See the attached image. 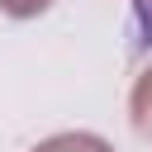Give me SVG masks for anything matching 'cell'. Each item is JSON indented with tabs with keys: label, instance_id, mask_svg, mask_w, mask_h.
I'll use <instances>...</instances> for the list:
<instances>
[{
	"label": "cell",
	"instance_id": "obj_2",
	"mask_svg": "<svg viewBox=\"0 0 152 152\" xmlns=\"http://www.w3.org/2000/svg\"><path fill=\"white\" fill-rule=\"evenodd\" d=\"M10 14H38V10H48L52 0H0Z\"/></svg>",
	"mask_w": 152,
	"mask_h": 152
},
{
	"label": "cell",
	"instance_id": "obj_1",
	"mask_svg": "<svg viewBox=\"0 0 152 152\" xmlns=\"http://www.w3.org/2000/svg\"><path fill=\"white\" fill-rule=\"evenodd\" d=\"M33 152H109V142L104 138H90V133H62V138H48Z\"/></svg>",
	"mask_w": 152,
	"mask_h": 152
}]
</instances>
